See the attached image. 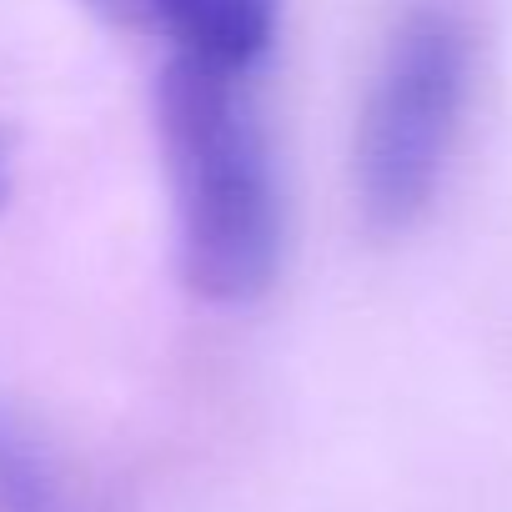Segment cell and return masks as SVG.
Masks as SVG:
<instances>
[{
	"label": "cell",
	"instance_id": "obj_1",
	"mask_svg": "<svg viewBox=\"0 0 512 512\" xmlns=\"http://www.w3.org/2000/svg\"><path fill=\"white\" fill-rule=\"evenodd\" d=\"M156 136L176 216L181 282L211 307H246L282 272V181L241 71L166 61Z\"/></svg>",
	"mask_w": 512,
	"mask_h": 512
},
{
	"label": "cell",
	"instance_id": "obj_2",
	"mask_svg": "<svg viewBox=\"0 0 512 512\" xmlns=\"http://www.w3.org/2000/svg\"><path fill=\"white\" fill-rule=\"evenodd\" d=\"M472 56L457 0H422L392 31L357 126V201L372 231L397 236L432 206L472 96Z\"/></svg>",
	"mask_w": 512,
	"mask_h": 512
},
{
	"label": "cell",
	"instance_id": "obj_3",
	"mask_svg": "<svg viewBox=\"0 0 512 512\" xmlns=\"http://www.w3.org/2000/svg\"><path fill=\"white\" fill-rule=\"evenodd\" d=\"M106 26L141 36L166 61H201L251 76L277 46L282 0H81Z\"/></svg>",
	"mask_w": 512,
	"mask_h": 512
},
{
	"label": "cell",
	"instance_id": "obj_4",
	"mask_svg": "<svg viewBox=\"0 0 512 512\" xmlns=\"http://www.w3.org/2000/svg\"><path fill=\"white\" fill-rule=\"evenodd\" d=\"M0 512H96L56 442L6 407H0Z\"/></svg>",
	"mask_w": 512,
	"mask_h": 512
},
{
	"label": "cell",
	"instance_id": "obj_5",
	"mask_svg": "<svg viewBox=\"0 0 512 512\" xmlns=\"http://www.w3.org/2000/svg\"><path fill=\"white\" fill-rule=\"evenodd\" d=\"M6 196H11V141L0 131V206H6Z\"/></svg>",
	"mask_w": 512,
	"mask_h": 512
}]
</instances>
